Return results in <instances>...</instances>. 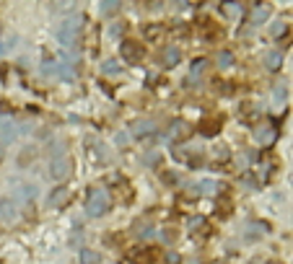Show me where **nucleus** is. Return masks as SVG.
<instances>
[{
  "instance_id": "412c9836",
  "label": "nucleus",
  "mask_w": 293,
  "mask_h": 264,
  "mask_svg": "<svg viewBox=\"0 0 293 264\" xmlns=\"http://www.w3.org/2000/svg\"><path fill=\"white\" fill-rule=\"evenodd\" d=\"M104 73H117V65H115V60H109V62L104 65Z\"/></svg>"
},
{
  "instance_id": "a878e982",
  "label": "nucleus",
  "mask_w": 293,
  "mask_h": 264,
  "mask_svg": "<svg viewBox=\"0 0 293 264\" xmlns=\"http://www.w3.org/2000/svg\"><path fill=\"white\" fill-rule=\"evenodd\" d=\"M3 156H6V150H3V145H0V161H3Z\"/></svg>"
},
{
  "instance_id": "b1692460",
  "label": "nucleus",
  "mask_w": 293,
  "mask_h": 264,
  "mask_svg": "<svg viewBox=\"0 0 293 264\" xmlns=\"http://www.w3.org/2000/svg\"><path fill=\"white\" fill-rule=\"evenodd\" d=\"M115 8H120V3H106V6H104V11H106V13H112Z\"/></svg>"
},
{
  "instance_id": "6ab92c4d",
  "label": "nucleus",
  "mask_w": 293,
  "mask_h": 264,
  "mask_svg": "<svg viewBox=\"0 0 293 264\" xmlns=\"http://www.w3.org/2000/svg\"><path fill=\"white\" fill-rule=\"evenodd\" d=\"M21 194H24V197H36V187H31V184H26L24 189H21Z\"/></svg>"
},
{
  "instance_id": "1a4fd4ad",
  "label": "nucleus",
  "mask_w": 293,
  "mask_h": 264,
  "mask_svg": "<svg viewBox=\"0 0 293 264\" xmlns=\"http://www.w3.org/2000/svg\"><path fill=\"white\" fill-rule=\"evenodd\" d=\"M148 132H153V124H151V122H135V124H132V135L143 138V135H148Z\"/></svg>"
},
{
  "instance_id": "6e6552de",
  "label": "nucleus",
  "mask_w": 293,
  "mask_h": 264,
  "mask_svg": "<svg viewBox=\"0 0 293 264\" xmlns=\"http://www.w3.org/2000/svg\"><path fill=\"white\" fill-rule=\"evenodd\" d=\"M132 259H135V264H151L156 259V254H153V249H145V251L132 254Z\"/></svg>"
},
{
  "instance_id": "cd10ccee",
  "label": "nucleus",
  "mask_w": 293,
  "mask_h": 264,
  "mask_svg": "<svg viewBox=\"0 0 293 264\" xmlns=\"http://www.w3.org/2000/svg\"><path fill=\"white\" fill-rule=\"evenodd\" d=\"M270 264H280V261H270Z\"/></svg>"
},
{
  "instance_id": "a211bd4d",
  "label": "nucleus",
  "mask_w": 293,
  "mask_h": 264,
  "mask_svg": "<svg viewBox=\"0 0 293 264\" xmlns=\"http://www.w3.org/2000/svg\"><path fill=\"white\" fill-rule=\"evenodd\" d=\"M166 264H182V256L176 251H166Z\"/></svg>"
},
{
  "instance_id": "aec40b11",
  "label": "nucleus",
  "mask_w": 293,
  "mask_h": 264,
  "mask_svg": "<svg viewBox=\"0 0 293 264\" xmlns=\"http://www.w3.org/2000/svg\"><path fill=\"white\" fill-rule=\"evenodd\" d=\"M190 226H192V231H200V226H205V220H202V217H192Z\"/></svg>"
},
{
  "instance_id": "20e7f679",
  "label": "nucleus",
  "mask_w": 293,
  "mask_h": 264,
  "mask_svg": "<svg viewBox=\"0 0 293 264\" xmlns=\"http://www.w3.org/2000/svg\"><path fill=\"white\" fill-rule=\"evenodd\" d=\"M182 60V55H179V50L176 47H166L164 52H161V62L166 65V68H174V65Z\"/></svg>"
},
{
  "instance_id": "7ed1b4c3",
  "label": "nucleus",
  "mask_w": 293,
  "mask_h": 264,
  "mask_svg": "<svg viewBox=\"0 0 293 264\" xmlns=\"http://www.w3.org/2000/svg\"><path fill=\"white\" fill-rule=\"evenodd\" d=\"M70 158H65V156H60V158H55L52 161V168H50V173H52V179L55 182H62L65 176H70Z\"/></svg>"
},
{
  "instance_id": "9b49d317",
  "label": "nucleus",
  "mask_w": 293,
  "mask_h": 264,
  "mask_svg": "<svg viewBox=\"0 0 293 264\" xmlns=\"http://www.w3.org/2000/svg\"><path fill=\"white\" fill-rule=\"evenodd\" d=\"M267 16H270V6H257V11L252 16V24H262Z\"/></svg>"
},
{
  "instance_id": "9d476101",
  "label": "nucleus",
  "mask_w": 293,
  "mask_h": 264,
  "mask_svg": "<svg viewBox=\"0 0 293 264\" xmlns=\"http://www.w3.org/2000/svg\"><path fill=\"white\" fill-rule=\"evenodd\" d=\"M81 264H99V254L94 249H81Z\"/></svg>"
},
{
  "instance_id": "ddd939ff",
  "label": "nucleus",
  "mask_w": 293,
  "mask_h": 264,
  "mask_svg": "<svg viewBox=\"0 0 293 264\" xmlns=\"http://www.w3.org/2000/svg\"><path fill=\"white\" fill-rule=\"evenodd\" d=\"M218 65H223V68H229V65H234V55H231L229 50L218 52Z\"/></svg>"
},
{
  "instance_id": "423d86ee",
  "label": "nucleus",
  "mask_w": 293,
  "mask_h": 264,
  "mask_svg": "<svg viewBox=\"0 0 293 264\" xmlns=\"http://www.w3.org/2000/svg\"><path fill=\"white\" fill-rule=\"evenodd\" d=\"M218 129H221V122H215V119H205V122H200V132H202L205 138L218 135Z\"/></svg>"
},
{
  "instance_id": "39448f33",
  "label": "nucleus",
  "mask_w": 293,
  "mask_h": 264,
  "mask_svg": "<svg viewBox=\"0 0 293 264\" xmlns=\"http://www.w3.org/2000/svg\"><path fill=\"white\" fill-rule=\"evenodd\" d=\"M67 197H70V194H67V189H65V187H57V189L50 194V205H55V207H62V205L67 202Z\"/></svg>"
},
{
  "instance_id": "f03ea898",
  "label": "nucleus",
  "mask_w": 293,
  "mask_h": 264,
  "mask_svg": "<svg viewBox=\"0 0 293 264\" xmlns=\"http://www.w3.org/2000/svg\"><path fill=\"white\" fill-rule=\"evenodd\" d=\"M120 55H122V60L125 62H130V65H138L140 60H143V47L138 41H130V39H125L122 44H120Z\"/></svg>"
},
{
  "instance_id": "2eb2a0df",
  "label": "nucleus",
  "mask_w": 293,
  "mask_h": 264,
  "mask_svg": "<svg viewBox=\"0 0 293 264\" xmlns=\"http://www.w3.org/2000/svg\"><path fill=\"white\" fill-rule=\"evenodd\" d=\"M241 8L239 6H234V3H223L221 6V13H226V16H234V13H239Z\"/></svg>"
},
{
  "instance_id": "f3484780",
  "label": "nucleus",
  "mask_w": 293,
  "mask_h": 264,
  "mask_svg": "<svg viewBox=\"0 0 293 264\" xmlns=\"http://www.w3.org/2000/svg\"><path fill=\"white\" fill-rule=\"evenodd\" d=\"M161 238L166 241V244H174V241H176V231L166 228V231H161Z\"/></svg>"
},
{
  "instance_id": "0eeeda50",
  "label": "nucleus",
  "mask_w": 293,
  "mask_h": 264,
  "mask_svg": "<svg viewBox=\"0 0 293 264\" xmlns=\"http://www.w3.org/2000/svg\"><path fill=\"white\" fill-rule=\"evenodd\" d=\"M265 65H267V70H280V65H283V55H280V52H270V55H267V60H265Z\"/></svg>"
},
{
  "instance_id": "4468645a",
  "label": "nucleus",
  "mask_w": 293,
  "mask_h": 264,
  "mask_svg": "<svg viewBox=\"0 0 293 264\" xmlns=\"http://www.w3.org/2000/svg\"><path fill=\"white\" fill-rule=\"evenodd\" d=\"M161 34V26H145V39H159Z\"/></svg>"
},
{
  "instance_id": "dca6fc26",
  "label": "nucleus",
  "mask_w": 293,
  "mask_h": 264,
  "mask_svg": "<svg viewBox=\"0 0 293 264\" xmlns=\"http://www.w3.org/2000/svg\"><path fill=\"white\" fill-rule=\"evenodd\" d=\"M205 65H208V60H202V57H197V60L192 62V73H202V70H205Z\"/></svg>"
},
{
  "instance_id": "f257e3e1",
  "label": "nucleus",
  "mask_w": 293,
  "mask_h": 264,
  "mask_svg": "<svg viewBox=\"0 0 293 264\" xmlns=\"http://www.w3.org/2000/svg\"><path fill=\"white\" fill-rule=\"evenodd\" d=\"M109 210V197L104 189H94L91 194H88V202H86V212L96 217V215H104Z\"/></svg>"
},
{
  "instance_id": "f8f14e48",
  "label": "nucleus",
  "mask_w": 293,
  "mask_h": 264,
  "mask_svg": "<svg viewBox=\"0 0 293 264\" xmlns=\"http://www.w3.org/2000/svg\"><path fill=\"white\" fill-rule=\"evenodd\" d=\"M34 156H36V148H34V145H29L24 153H21V158H18V166H24V168H26V163H29Z\"/></svg>"
},
{
  "instance_id": "5701e85b",
  "label": "nucleus",
  "mask_w": 293,
  "mask_h": 264,
  "mask_svg": "<svg viewBox=\"0 0 293 264\" xmlns=\"http://www.w3.org/2000/svg\"><path fill=\"white\" fill-rule=\"evenodd\" d=\"M161 179H164L166 184H174V182H176V179H174V173H169V171H166V173H161Z\"/></svg>"
},
{
  "instance_id": "4be33fe9",
  "label": "nucleus",
  "mask_w": 293,
  "mask_h": 264,
  "mask_svg": "<svg viewBox=\"0 0 293 264\" xmlns=\"http://www.w3.org/2000/svg\"><path fill=\"white\" fill-rule=\"evenodd\" d=\"M145 163H161V156H156V153H151V156H145Z\"/></svg>"
},
{
  "instance_id": "bb28decb",
  "label": "nucleus",
  "mask_w": 293,
  "mask_h": 264,
  "mask_svg": "<svg viewBox=\"0 0 293 264\" xmlns=\"http://www.w3.org/2000/svg\"><path fill=\"white\" fill-rule=\"evenodd\" d=\"M249 264H260V259H252V261H249Z\"/></svg>"
},
{
  "instance_id": "393cba45",
  "label": "nucleus",
  "mask_w": 293,
  "mask_h": 264,
  "mask_svg": "<svg viewBox=\"0 0 293 264\" xmlns=\"http://www.w3.org/2000/svg\"><path fill=\"white\" fill-rule=\"evenodd\" d=\"M117 143H120V145H125V143H127V135H125V132H120V135H117Z\"/></svg>"
}]
</instances>
